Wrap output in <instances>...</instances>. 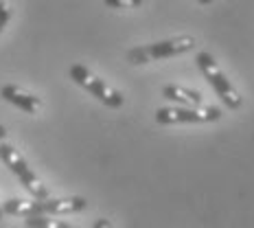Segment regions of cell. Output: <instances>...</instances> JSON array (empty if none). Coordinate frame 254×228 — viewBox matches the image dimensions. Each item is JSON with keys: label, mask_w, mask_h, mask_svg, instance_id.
Masks as SVG:
<instances>
[{"label": "cell", "mask_w": 254, "mask_h": 228, "mask_svg": "<svg viewBox=\"0 0 254 228\" xmlns=\"http://www.w3.org/2000/svg\"><path fill=\"white\" fill-rule=\"evenodd\" d=\"M88 206V202L79 195L72 198H46V200H35V202H24V200H7L2 204V213L18 215V217H29V215H68V213H79Z\"/></svg>", "instance_id": "1"}, {"label": "cell", "mask_w": 254, "mask_h": 228, "mask_svg": "<svg viewBox=\"0 0 254 228\" xmlns=\"http://www.w3.org/2000/svg\"><path fill=\"white\" fill-rule=\"evenodd\" d=\"M195 62H197V68L202 71V75L206 81L213 86V90L217 92V97L224 101V105L228 110H239L241 108V97L239 92L235 90V86L228 81V77L221 73V68L217 66V62L213 60V55L210 53H197V57H195Z\"/></svg>", "instance_id": "2"}, {"label": "cell", "mask_w": 254, "mask_h": 228, "mask_svg": "<svg viewBox=\"0 0 254 228\" xmlns=\"http://www.w3.org/2000/svg\"><path fill=\"white\" fill-rule=\"evenodd\" d=\"M0 160L4 162V167L13 173L15 178L22 182V187L33 195L35 200H46L49 198V189L42 184V180L33 173V169L26 165V160L18 153V150L7 143H0Z\"/></svg>", "instance_id": "3"}, {"label": "cell", "mask_w": 254, "mask_h": 228, "mask_svg": "<svg viewBox=\"0 0 254 228\" xmlns=\"http://www.w3.org/2000/svg\"><path fill=\"white\" fill-rule=\"evenodd\" d=\"M70 79L77 83V86L88 90L94 99H99V101H101L103 105H108V108H121V105H123V94H121L119 90L110 88L103 79L92 75L83 64H75V66H70Z\"/></svg>", "instance_id": "4"}, {"label": "cell", "mask_w": 254, "mask_h": 228, "mask_svg": "<svg viewBox=\"0 0 254 228\" xmlns=\"http://www.w3.org/2000/svg\"><path fill=\"white\" fill-rule=\"evenodd\" d=\"M195 46L193 38H171V40H162L156 44H147L138 46V49H131L127 53V60L131 64H147L151 60H165V57L173 55H182V53L190 51Z\"/></svg>", "instance_id": "5"}, {"label": "cell", "mask_w": 254, "mask_h": 228, "mask_svg": "<svg viewBox=\"0 0 254 228\" xmlns=\"http://www.w3.org/2000/svg\"><path fill=\"white\" fill-rule=\"evenodd\" d=\"M221 108L217 105H199V108H160L156 112V123L178 125V123H213L221 119Z\"/></svg>", "instance_id": "6"}, {"label": "cell", "mask_w": 254, "mask_h": 228, "mask_svg": "<svg viewBox=\"0 0 254 228\" xmlns=\"http://www.w3.org/2000/svg\"><path fill=\"white\" fill-rule=\"evenodd\" d=\"M0 97H2L4 101H9L11 105H15V108H20V110H22V112H26V114H35V112H38V110L42 108L40 97L24 92L22 88L11 86V83H7V86L0 88Z\"/></svg>", "instance_id": "7"}, {"label": "cell", "mask_w": 254, "mask_h": 228, "mask_svg": "<svg viewBox=\"0 0 254 228\" xmlns=\"http://www.w3.org/2000/svg\"><path fill=\"white\" fill-rule=\"evenodd\" d=\"M162 97L169 99V101L189 105V108H199V105H204V97L197 90H189L182 86H165L162 88Z\"/></svg>", "instance_id": "8"}, {"label": "cell", "mask_w": 254, "mask_h": 228, "mask_svg": "<svg viewBox=\"0 0 254 228\" xmlns=\"http://www.w3.org/2000/svg\"><path fill=\"white\" fill-rule=\"evenodd\" d=\"M24 226L26 228H72L70 224L62 220H53L51 215H29L24 217Z\"/></svg>", "instance_id": "9"}, {"label": "cell", "mask_w": 254, "mask_h": 228, "mask_svg": "<svg viewBox=\"0 0 254 228\" xmlns=\"http://www.w3.org/2000/svg\"><path fill=\"white\" fill-rule=\"evenodd\" d=\"M110 9H131V7H140L142 0H103Z\"/></svg>", "instance_id": "10"}, {"label": "cell", "mask_w": 254, "mask_h": 228, "mask_svg": "<svg viewBox=\"0 0 254 228\" xmlns=\"http://www.w3.org/2000/svg\"><path fill=\"white\" fill-rule=\"evenodd\" d=\"M9 18H11V9H9L7 2H2V0H0V33H2V29L7 26Z\"/></svg>", "instance_id": "11"}, {"label": "cell", "mask_w": 254, "mask_h": 228, "mask_svg": "<svg viewBox=\"0 0 254 228\" xmlns=\"http://www.w3.org/2000/svg\"><path fill=\"white\" fill-rule=\"evenodd\" d=\"M92 228H112V224H110V220H105V217H101V220L94 222Z\"/></svg>", "instance_id": "12"}, {"label": "cell", "mask_w": 254, "mask_h": 228, "mask_svg": "<svg viewBox=\"0 0 254 228\" xmlns=\"http://www.w3.org/2000/svg\"><path fill=\"white\" fill-rule=\"evenodd\" d=\"M4 136H7V130H4V125H0V143L4 141Z\"/></svg>", "instance_id": "13"}, {"label": "cell", "mask_w": 254, "mask_h": 228, "mask_svg": "<svg viewBox=\"0 0 254 228\" xmlns=\"http://www.w3.org/2000/svg\"><path fill=\"white\" fill-rule=\"evenodd\" d=\"M213 0H199V4H210Z\"/></svg>", "instance_id": "14"}, {"label": "cell", "mask_w": 254, "mask_h": 228, "mask_svg": "<svg viewBox=\"0 0 254 228\" xmlns=\"http://www.w3.org/2000/svg\"><path fill=\"white\" fill-rule=\"evenodd\" d=\"M0 220H2V206H0Z\"/></svg>", "instance_id": "15"}]
</instances>
